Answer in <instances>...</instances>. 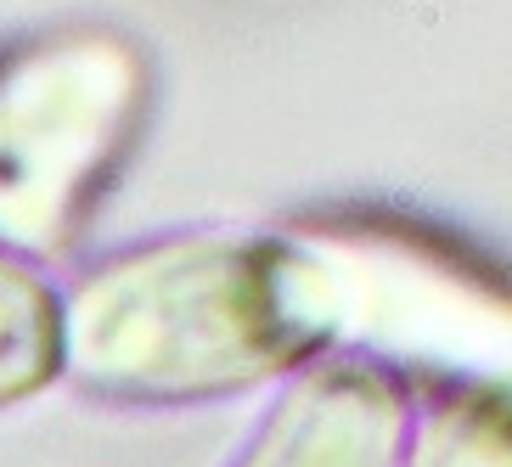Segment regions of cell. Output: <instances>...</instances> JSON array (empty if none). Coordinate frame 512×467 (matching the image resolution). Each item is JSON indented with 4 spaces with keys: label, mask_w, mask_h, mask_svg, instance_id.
<instances>
[{
    "label": "cell",
    "mask_w": 512,
    "mask_h": 467,
    "mask_svg": "<svg viewBox=\"0 0 512 467\" xmlns=\"http://www.w3.org/2000/svg\"><path fill=\"white\" fill-rule=\"evenodd\" d=\"M152 62L124 29L62 23L0 46V242L57 265L124 175Z\"/></svg>",
    "instance_id": "obj_2"
},
{
    "label": "cell",
    "mask_w": 512,
    "mask_h": 467,
    "mask_svg": "<svg viewBox=\"0 0 512 467\" xmlns=\"http://www.w3.org/2000/svg\"><path fill=\"white\" fill-rule=\"evenodd\" d=\"M51 383H68L62 282L46 259L0 242V411L46 394Z\"/></svg>",
    "instance_id": "obj_5"
},
{
    "label": "cell",
    "mask_w": 512,
    "mask_h": 467,
    "mask_svg": "<svg viewBox=\"0 0 512 467\" xmlns=\"http://www.w3.org/2000/svg\"><path fill=\"white\" fill-rule=\"evenodd\" d=\"M406 467H512V361L417 377Z\"/></svg>",
    "instance_id": "obj_4"
},
{
    "label": "cell",
    "mask_w": 512,
    "mask_h": 467,
    "mask_svg": "<svg viewBox=\"0 0 512 467\" xmlns=\"http://www.w3.org/2000/svg\"><path fill=\"white\" fill-rule=\"evenodd\" d=\"M417 372L372 344H332L276 383L226 467H406Z\"/></svg>",
    "instance_id": "obj_3"
},
{
    "label": "cell",
    "mask_w": 512,
    "mask_h": 467,
    "mask_svg": "<svg viewBox=\"0 0 512 467\" xmlns=\"http://www.w3.org/2000/svg\"><path fill=\"white\" fill-rule=\"evenodd\" d=\"M62 344L96 406H220L344 344V282L287 231H158L62 282Z\"/></svg>",
    "instance_id": "obj_1"
}]
</instances>
